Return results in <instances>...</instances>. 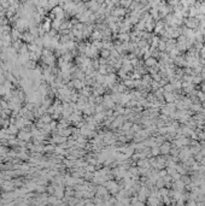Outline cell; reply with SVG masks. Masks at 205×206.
<instances>
[{
	"instance_id": "cell-1",
	"label": "cell",
	"mask_w": 205,
	"mask_h": 206,
	"mask_svg": "<svg viewBox=\"0 0 205 206\" xmlns=\"http://www.w3.org/2000/svg\"><path fill=\"white\" fill-rule=\"evenodd\" d=\"M100 56L102 57V58H110V56H111V53H110V49H106V48H102L100 49Z\"/></svg>"
},
{
	"instance_id": "cell-2",
	"label": "cell",
	"mask_w": 205,
	"mask_h": 206,
	"mask_svg": "<svg viewBox=\"0 0 205 206\" xmlns=\"http://www.w3.org/2000/svg\"><path fill=\"white\" fill-rule=\"evenodd\" d=\"M92 39L93 40H102V33H100V31H94L93 35H92Z\"/></svg>"
},
{
	"instance_id": "cell-3",
	"label": "cell",
	"mask_w": 205,
	"mask_h": 206,
	"mask_svg": "<svg viewBox=\"0 0 205 206\" xmlns=\"http://www.w3.org/2000/svg\"><path fill=\"white\" fill-rule=\"evenodd\" d=\"M91 9H93V10H97L98 7H99V2L97 1V0H94V1H91L89 2V5H88Z\"/></svg>"
},
{
	"instance_id": "cell-4",
	"label": "cell",
	"mask_w": 205,
	"mask_h": 206,
	"mask_svg": "<svg viewBox=\"0 0 205 206\" xmlns=\"http://www.w3.org/2000/svg\"><path fill=\"white\" fill-rule=\"evenodd\" d=\"M123 13H124V10H122V9H116V10H113V12H112L113 16H121Z\"/></svg>"
},
{
	"instance_id": "cell-5",
	"label": "cell",
	"mask_w": 205,
	"mask_h": 206,
	"mask_svg": "<svg viewBox=\"0 0 205 206\" xmlns=\"http://www.w3.org/2000/svg\"><path fill=\"white\" fill-rule=\"evenodd\" d=\"M75 87L76 88H83V86H84V82L83 81H81V80H77V81H75Z\"/></svg>"
},
{
	"instance_id": "cell-6",
	"label": "cell",
	"mask_w": 205,
	"mask_h": 206,
	"mask_svg": "<svg viewBox=\"0 0 205 206\" xmlns=\"http://www.w3.org/2000/svg\"><path fill=\"white\" fill-rule=\"evenodd\" d=\"M87 170H88V171H93L94 172L95 168H94V165H88V166H87Z\"/></svg>"
},
{
	"instance_id": "cell-7",
	"label": "cell",
	"mask_w": 205,
	"mask_h": 206,
	"mask_svg": "<svg viewBox=\"0 0 205 206\" xmlns=\"http://www.w3.org/2000/svg\"><path fill=\"white\" fill-rule=\"evenodd\" d=\"M129 127H130V124H129V123H127V124H124V125H123V127H121V128H122V129H124V130H127Z\"/></svg>"
}]
</instances>
